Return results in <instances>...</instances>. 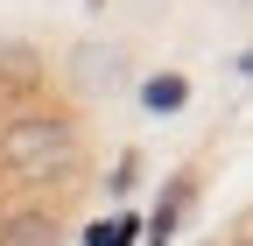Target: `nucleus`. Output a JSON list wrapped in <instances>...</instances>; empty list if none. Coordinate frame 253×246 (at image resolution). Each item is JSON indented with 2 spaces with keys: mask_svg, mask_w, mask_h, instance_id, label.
I'll list each match as a JSON object with an SVG mask.
<instances>
[{
  "mask_svg": "<svg viewBox=\"0 0 253 246\" xmlns=\"http://www.w3.org/2000/svg\"><path fill=\"white\" fill-rule=\"evenodd\" d=\"M84 169V120L71 106H7L0 113V176L14 190L71 183Z\"/></svg>",
  "mask_w": 253,
  "mask_h": 246,
  "instance_id": "obj_1",
  "label": "nucleus"
},
{
  "mask_svg": "<svg viewBox=\"0 0 253 246\" xmlns=\"http://www.w3.org/2000/svg\"><path fill=\"white\" fill-rule=\"evenodd\" d=\"M0 246H63V218L42 204H14L0 211Z\"/></svg>",
  "mask_w": 253,
  "mask_h": 246,
  "instance_id": "obj_2",
  "label": "nucleus"
},
{
  "mask_svg": "<svg viewBox=\"0 0 253 246\" xmlns=\"http://www.w3.org/2000/svg\"><path fill=\"white\" fill-rule=\"evenodd\" d=\"M42 78H49V64L28 42H0V99H21L28 106V91H36Z\"/></svg>",
  "mask_w": 253,
  "mask_h": 246,
  "instance_id": "obj_3",
  "label": "nucleus"
},
{
  "mask_svg": "<svg viewBox=\"0 0 253 246\" xmlns=\"http://www.w3.org/2000/svg\"><path fill=\"white\" fill-rule=\"evenodd\" d=\"M183 204H190V176H176V190H169V204L155 211V239H169V232H176V218H183Z\"/></svg>",
  "mask_w": 253,
  "mask_h": 246,
  "instance_id": "obj_4",
  "label": "nucleus"
},
{
  "mask_svg": "<svg viewBox=\"0 0 253 246\" xmlns=\"http://www.w3.org/2000/svg\"><path fill=\"white\" fill-rule=\"evenodd\" d=\"M148 106H183V84L169 78V84H148Z\"/></svg>",
  "mask_w": 253,
  "mask_h": 246,
  "instance_id": "obj_5",
  "label": "nucleus"
},
{
  "mask_svg": "<svg viewBox=\"0 0 253 246\" xmlns=\"http://www.w3.org/2000/svg\"><path fill=\"white\" fill-rule=\"evenodd\" d=\"M0 211H7V204H0Z\"/></svg>",
  "mask_w": 253,
  "mask_h": 246,
  "instance_id": "obj_6",
  "label": "nucleus"
}]
</instances>
